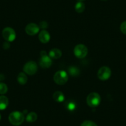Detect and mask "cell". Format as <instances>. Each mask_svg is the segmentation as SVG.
Listing matches in <instances>:
<instances>
[{"label":"cell","mask_w":126,"mask_h":126,"mask_svg":"<svg viewBox=\"0 0 126 126\" xmlns=\"http://www.w3.org/2000/svg\"><path fill=\"white\" fill-rule=\"evenodd\" d=\"M8 119L11 124L18 126L24 122L25 117L24 114L20 111H13L9 114Z\"/></svg>","instance_id":"obj_1"},{"label":"cell","mask_w":126,"mask_h":126,"mask_svg":"<svg viewBox=\"0 0 126 126\" xmlns=\"http://www.w3.org/2000/svg\"><path fill=\"white\" fill-rule=\"evenodd\" d=\"M101 103V96L96 92L90 93L87 98V103L90 107L96 108L100 105Z\"/></svg>","instance_id":"obj_2"},{"label":"cell","mask_w":126,"mask_h":126,"mask_svg":"<svg viewBox=\"0 0 126 126\" xmlns=\"http://www.w3.org/2000/svg\"><path fill=\"white\" fill-rule=\"evenodd\" d=\"M53 80L56 84L63 85H64L68 80V75L64 71H57L54 74Z\"/></svg>","instance_id":"obj_3"},{"label":"cell","mask_w":126,"mask_h":126,"mask_svg":"<svg viewBox=\"0 0 126 126\" xmlns=\"http://www.w3.org/2000/svg\"><path fill=\"white\" fill-rule=\"evenodd\" d=\"M40 55L41 57L39 59V65L40 67L43 69L49 68L52 64V59L45 51H41Z\"/></svg>","instance_id":"obj_4"},{"label":"cell","mask_w":126,"mask_h":126,"mask_svg":"<svg viewBox=\"0 0 126 126\" xmlns=\"http://www.w3.org/2000/svg\"><path fill=\"white\" fill-rule=\"evenodd\" d=\"M74 55L79 59L85 58L88 54V48L83 44H79L75 47L74 49Z\"/></svg>","instance_id":"obj_5"},{"label":"cell","mask_w":126,"mask_h":126,"mask_svg":"<svg viewBox=\"0 0 126 126\" xmlns=\"http://www.w3.org/2000/svg\"><path fill=\"white\" fill-rule=\"evenodd\" d=\"M23 70L25 74L32 76V75L35 74L37 72L38 66L35 62L30 61L25 63L23 67Z\"/></svg>","instance_id":"obj_6"},{"label":"cell","mask_w":126,"mask_h":126,"mask_svg":"<svg viewBox=\"0 0 126 126\" xmlns=\"http://www.w3.org/2000/svg\"><path fill=\"white\" fill-rule=\"evenodd\" d=\"M2 35L4 39L8 42H13L16 37L15 30L11 27L4 28L2 31Z\"/></svg>","instance_id":"obj_7"},{"label":"cell","mask_w":126,"mask_h":126,"mask_svg":"<svg viewBox=\"0 0 126 126\" xmlns=\"http://www.w3.org/2000/svg\"><path fill=\"white\" fill-rule=\"evenodd\" d=\"M111 76V70L107 66H103L98 70L97 76L101 80H106L109 79Z\"/></svg>","instance_id":"obj_8"},{"label":"cell","mask_w":126,"mask_h":126,"mask_svg":"<svg viewBox=\"0 0 126 126\" xmlns=\"http://www.w3.org/2000/svg\"><path fill=\"white\" fill-rule=\"evenodd\" d=\"M25 32L29 35H35L40 30L39 25L35 23H30L25 27Z\"/></svg>","instance_id":"obj_9"},{"label":"cell","mask_w":126,"mask_h":126,"mask_svg":"<svg viewBox=\"0 0 126 126\" xmlns=\"http://www.w3.org/2000/svg\"><path fill=\"white\" fill-rule=\"evenodd\" d=\"M50 35L49 32L45 30H42L38 35V38L42 43H47L50 40Z\"/></svg>","instance_id":"obj_10"},{"label":"cell","mask_w":126,"mask_h":126,"mask_svg":"<svg viewBox=\"0 0 126 126\" xmlns=\"http://www.w3.org/2000/svg\"><path fill=\"white\" fill-rule=\"evenodd\" d=\"M49 56L50 57L51 59H59L62 56V52L60 49H58V48H53L49 52L48 54Z\"/></svg>","instance_id":"obj_11"},{"label":"cell","mask_w":126,"mask_h":126,"mask_svg":"<svg viewBox=\"0 0 126 126\" xmlns=\"http://www.w3.org/2000/svg\"><path fill=\"white\" fill-rule=\"evenodd\" d=\"M53 98L58 103H62L63 101H64V94H63V92H60V91H56L54 93L53 95Z\"/></svg>","instance_id":"obj_12"},{"label":"cell","mask_w":126,"mask_h":126,"mask_svg":"<svg viewBox=\"0 0 126 126\" xmlns=\"http://www.w3.org/2000/svg\"><path fill=\"white\" fill-rule=\"evenodd\" d=\"M9 105V100L4 95L0 96V110H4Z\"/></svg>","instance_id":"obj_13"},{"label":"cell","mask_w":126,"mask_h":126,"mask_svg":"<svg viewBox=\"0 0 126 126\" xmlns=\"http://www.w3.org/2000/svg\"><path fill=\"white\" fill-rule=\"evenodd\" d=\"M17 82L20 85H25L27 82L28 79L27 76L25 74V72H20L17 76Z\"/></svg>","instance_id":"obj_14"},{"label":"cell","mask_w":126,"mask_h":126,"mask_svg":"<svg viewBox=\"0 0 126 126\" xmlns=\"http://www.w3.org/2000/svg\"><path fill=\"white\" fill-rule=\"evenodd\" d=\"M38 116L35 112H30L27 115L26 121L28 122H34L37 121Z\"/></svg>","instance_id":"obj_15"},{"label":"cell","mask_w":126,"mask_h":126,"mask_svg":"<svg viewBox=\"0 0 126 126\" xmlns=\"http://www.w3.org/2000/svg\"><path fill=\"white\" fill-rule=\"evenodd\" d=\"M85 9V6L82 1L77 2L75 6V9H76V12L78 13H83Z\"/></svg>","instance_id":"obj_16"},{"label":"cell","mask_w":126,"mask_h":126,"mask_svg":"<svg viewBox=\"0 0 126 126\" xmlns=\"http://www.w3.org/2000/svg\"><path fill=\"white\" fill-rule=\"evenodd\" d=\"M68 72L71 76H77L80 74V70L78 67L75 66H71L68 69Z\"/></svg>","instance_id":"obj_17"},{"label":"cell","mask_w":126,"mask_h":126,"mask_svg":"<svg viewBox=\"0 0 126 126\" xmlns=\"http://www.w3.org/2000/svg\"><path fill=\"white\" fill-rule=\"evenodd\" d=\"M8 86L3 82H0V94H4L8 92Z\"/></svg>","instance_id":"obj_18"},{"label":"cell","mask_w":126,"mask_h":126,"mask_svg":"<svg viewBox=\"0 0 126 126\" xmlns=\"http://www.w3.org/2000/svg\"><path fill=\"white\" fill-rule=\"evenodd\" d=\"M80 126H98L96 124L92 121H85L82 123Z\"/></svg>","instance_id":"obj_19"},{"label":"cell","mask_w":126,"mask_h":126,"mask_svg":"<svg viewBox=\"0 0 126 126\" xmlns=\"http://www.w3.org/2000/svg\"><path fill=\"white\" fill-rule=\"evenodd\" d=\"M120 29H121V31L122 32V33L126 35V21L122 22V24H121V26H120Z\"/></svg>","instance_id":"obj_20"},{"label":"cell","mask_w":126,"mask_h":126,"mask_svg":"<svg viewBox=\"0 0 126 126\" xmlns=\"http://www.w3.org/2000/svg\"><path fill=\"white\" fill-rule=\"evenodd\" d=\"M67 108L69 111H74L76 109V105L74 102H70L67 104Z\"/></svg>","instance_id":"obj_21"},{"label":"cell","mask_w":126,"mask_h":126,"mask_svg":"<svg viewBox=\"0 0 126 126\" xmlns=\"http://www.w3.org/2000/svg\"><path fill=\"white\" fill-rule=\"evenodd\" d=\"M48 27V24L46 21H42L39 24L40 29H43V30L46 29Z\"/></svg>","instance_id":"obj_22"},{"label":"cell","mask_w":126,"mask_h":126,"mask_svg":"<svg viewBox=\"0 0 126 126\" xmlns=\"http://www.w3.org/2000/svg\"><path fill=\"white\" fill-rule=\"evenodd\" d=\"M9 47H10V45H9V43L8 42H5L4 43V45H3V48L5 49H8V48H9Z\"/></svg>","instance_id":"obj_23"},{"label":"cell","mask_w":126,"mask_h":126,"mask_svg":"<svg viewBox=\"0 0 126 126\" xmlns=\"http://www.w3.org/2000/svg\"><path fill=\"white\" fill-rule=\"evenodd\" d=\"M78 1H84V0H78Z\"/></svg>","instance_id":"obj_24"},{"label":"cell","mask_w":126,"mask_h":126,"mask_svg":"<svg viewBox=\"0 0 126 126\" xmlns=\"http://www.w3.org/2000/svg\"><path fill=\"white\" fill-rule=\"evenodd\" d=\"M1 114H0V120H1Z\"/></svg>","instance_id":"obj_25"},{"label":"cell","mask_w":126,"mask_h":126,"mask_svg":"<svg viewBox=\"0 0 126 126\" xmlns=\"http://www.w3.org/2000/svg\"><path fill=\"white\" fill-rule=\"evenodd\" d=\"M102 1H106V0H102Z\"/></svg>","instance_id":"obj_26"}]
</instances>
